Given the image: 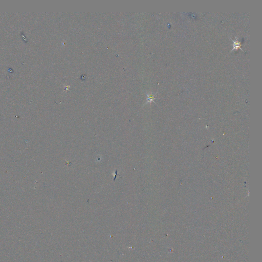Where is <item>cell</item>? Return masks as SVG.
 Instances as JSON below:
<instances>
[{
  "mask_svg": "<svg viewBox=\"0 0 262 262\" xmlns=\"http://www.w3.org/2000/svg\"><path fill=\"white\" fill-rule=\"evenodd\" d=\"M231 40L233 42V48H232V51L235 50H238V49H240V50H241L242 51H243V50L241 47L242 45L241 44V43L239 41L238 38L237 37H235V40H232V39H231Z\"/></svg>",
  "mask_w": 262,
  "mask_h": 262,
  "instance_id": "6da1fadb",
  "label": "cell"
},
{
  "mask_svg": "<svg viewBox=\"0 0 262 262\" xmlns=\"http://www.w3.org/2000/svg\"><path fill=\"white\" fill-rule=\"evenodd\" d=\"M154 95H152V94H150V95L148 96V99L149 100V101H154Z\"/></svg>",
  "mask_w": 262,
  "mask_h": 262,
  "instance_id": "7a4b0ae2",
  "label": "cell"
}]
</instances>
